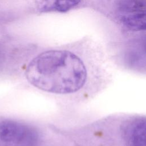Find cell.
<instances>
[{
    "label": "cell",
    "mask_w": 146,
    "mask_h": 146,
    "mask_svg": "<svg viewBox=\"0 0 146 146\" xmlns=\"http://www.w3.org/2000/svg\"><path fill=\"white\" fill-rule=\"evenodd\" d=\"M145 125L144 117L136 118L125 125L123 134L128 146H146Z\"/></svg>",
    "instance_id": "cell-5"
},
{
    "label": "cell",
    "mask_w": 146,
    "mask_h": 146,
    "mask_svg": "<svg viewBox=\"0 0 146 146\" xmlns=\"http://www.w3.org/2000/svg\"><path fill=\"white\" fill-rule=\"evenodd\" d=\"M92 9L110 21L123 39L145 37L146 0H96Z\"/></svg>",
    "instance_id": "cell-2"
},
{
    "label": "cell",
    "mask_w": 146,
    "mask_h": 146,
    "mask_svg": "<svg viewBox=\"0 0 146 146\" xmlns=\"http://www.w3.org/2000/svg\"><path fill=\"white\" fill-rule=\"evenodd\" d=\"M96 0H33L32 6L37 14L66 13L84 9H92Z\"/></svg>",
    "instance_id": "cell-4"
},
{
    "label": "cell",
    "mask_w": 146,
    "mask_h": 146,
    "mask_svg": "<svg viewBox=\"0 0 146 146\" xmlns=\"http://www.w3.org/2000/svg\"><path fill=\"white\" fill-rule=\"evenodd\" d=\"M79 41L39 53L26 71L28 81L42 91L57 94L74 93L84 85L87 70L77 52Z\"/></svg>",
    "instance_id": "cell-1"
},
{
    "label": "cell",
    "mask_w": 146,
    "mask_h": 146,
    "mask_svg": "<svg viewBox=\"0 0 146 146\" xmlns=\"http://www.w3.org/2000/svg\"><path fill=\"white\" fill-rule=\"evenodd\" d=\"M38 132L27 124L11 120L0 122V146H36Z\"/></svg>",
    "instance_id": "cell-3"
}]
</instances>
